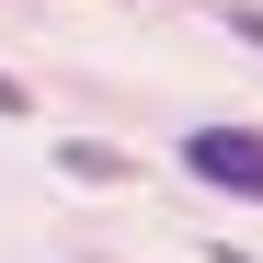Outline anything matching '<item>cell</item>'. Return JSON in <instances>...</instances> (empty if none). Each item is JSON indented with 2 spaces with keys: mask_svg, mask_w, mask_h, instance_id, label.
Wrapping results in <instances>:
<instances>
[{
  "mask_svg": "<svg viewBox=\"0 0 263 263\" xmlns=\"http://www.w3.org/2000/svg\"><path fill=\"white\" fill-rule=\"evenodd\" d=\"M183 172L263 206V126H195V138H183Z\"/></svg>",
  "mask_w": 263,
  "mask_h": 263,
  "instance_id": "obj_1",
  "label": "cell"
},
{
  "mask_svg": "<svg viewBox=\"0 0 263 263\" xmlns=\"http://www.w3.org/2000/svg\"><path fill=\"white\" fill-rule=\"evenodd\" d=\"M229 34H252V46H263V12H229Z\"/></svg>",
  "mask_w": 263,
  "mask_h": 263,
  "instance_id": "obj_4",
  "label": "cell"
},
{
  "mask_svg": "<svg viewBox=\"0 0 263 263\" xmlns=\"http://www.w3.org/2000/svg\"><path fill=\"white\" fill-rule=\"evenodd\" d=\"M58 172H69V183H126L138 160H126L115 138H69V149H58Z\"/></svg>",
  "mask_w": 263,
  "mask_h": 263,
  "instance_id": "obj_2",
  "label": "cell"
},
{
  "mask_svg": "<svg viewBox=\"0 0 263 263\" xmlns=\"http://www.w3.org/2000/svg\"><path fill=\"white\" fill-rule=\"evenodd\" d=\"M0 115H23V80H12V69H0Z\"/></svg>",
  "mask_w": 263,
  "mask_h": 263,
  "instance_id": "obj_3",
  "label": "cell"
}]
</instances>
